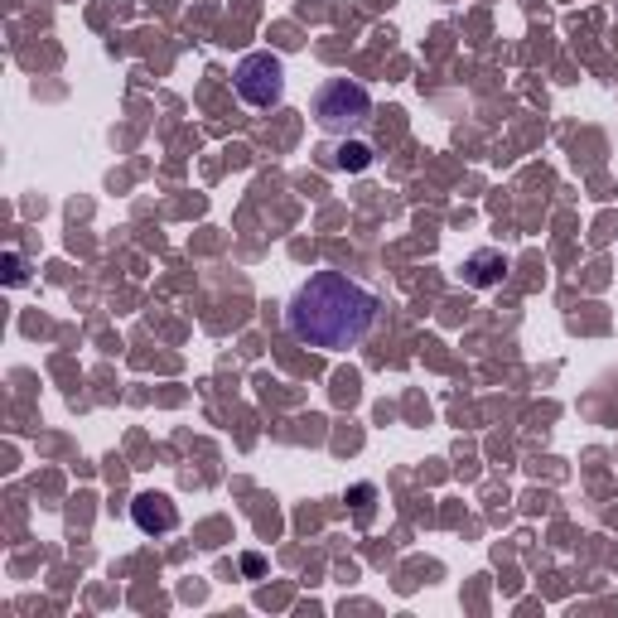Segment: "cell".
I'll use <instances>...</instances> for the list:
<instances>
[{
    "mask_svg": "<svg viewBox=\"0 0 618 618\" xmlns=\"http://www.w3.org/2000/svg\"><path fill=\"white\" fill-rule=\"evenodd\" d=\"M507 276V256L493 252V247H483V252H474L469 261H464V281L478 285V290H488V285H498Z\"/></svg>",
    "mask_w": 618,
    "mask_h": 618,
    "instance_id": "obj_5",
    "label": "cell"
},
{
    "mask_svg": "<svg viewBox=\"0 0 618 618\" xmlns=\"http://www.w3.org/2000/svg\"><path fill=\"white\" fill-rule=\"evenodd\" d=\"M232 83H237V97L247 107H276L285 92V63L276 54H247L237 63Z\"/></svg>",
    "mask_w": 618,
    "mask_h": 618,
    "instance_id": "obj_3",
    "label": "cell"
},
{
    "mask_svg": "<svg viewBox=\"0 0 618 618\" xmlns=\"http://www.w3.org/2000/svg\"><path fill=\"white\" fill-rule=\"evenodd\" d=\"M372 165V150L367 145H358V141H343L334 150V169H348V174H358V169H367Z\"/></svg>",
    "mask_w": 618,
    "mask_h": 618,
    "instance_id": "obj_6",
    "label": "cell"
},
{
    "mask_svg": "<svg viewBox=\"0 0 618 618\" xmlns=\"http://www.w3.org/2000/svg\"><path fill=\"white\" fill-rule=\"evenodd\" d=\"M367 116H372V92L353 78H329V83L314 92V121L334 136H348L358 131Z\"/></svg>",
    "mask_w": 618,
    "mask_h": 618,
    "instance_id": "obj_2",
    "label": "cell"
},
{
    "mask_svg": "<svg viewBox=\"0 0 618 618\" xmlns=\"http://www.w3.org/2000/svg\"><path fill=\"white\" fill-rule=\"evenodd\" d=\"M131 517H136V527L141 532H174L179 527V507L169 503L165 493H141L136 503H131Z\"/></svg>",
    "mask_w": 618,
    "mask_h": 618,
    "instance_id": "obj_4",
    "label": "cell"
},
{
    "mask_svg": "<svg viewBox=\"0 0 618 618\" xmlns=\"http://www.w3.org/2000/svg\"><path fill=\"white\" fill-rule=\"evenodd\" d=\"M290 334L309 348H353L377 324V300L343 271H314L285 309Z\"/></svg>",
    "mask_w": 618,
    "mask_h": 618,
    "instance_id": "obj_1",
    "label": "cell"
},
{
    "mask_svg": "<svg viewBox=\"0 0 618 618\" xmlns=\"http://www.w3.org/2000/svg\"><path fill=\"white\" fill-rule=\"evenodd\" d=\"M5 281H10V285H20V281H25V261H20L15 252L5 256Z\"/></svg>",
    "mask_w": 618,
    "mask_h": 618,
    "instance_id": "obj_7",
    "label": "cell"
}]
</instances>
